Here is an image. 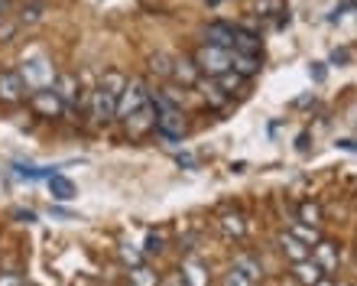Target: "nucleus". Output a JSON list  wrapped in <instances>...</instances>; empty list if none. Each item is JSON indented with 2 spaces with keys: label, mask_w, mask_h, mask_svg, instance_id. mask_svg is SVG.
Segmentation results:
<instances>
[{
  "label": "nucleus",
  "mask_w": 357,
  "mask_h": 286,
  "mask_svg": "<svg viewBox=\"0 0 357 286\" xmlns=\"http://www.w3.org/2000/svg\"><path fill=\"white\" fill-rule=\"evenodd\" d=\"M123 85H127V78H123L121 72H107V75L101 78V85L94 88V95H91V114H94V121L107 124L111 117H117V101H121Z\"/></svg>",
  "instance_id": "f257e3e1"
},
{
  "label": "nucleus",
  "mask_w": 357,
  "mask_h": 286,
  "mask_svg": "<svg viewBox=\"0 0 357 286\" xmlns=\"http://www.w3.org/2000/svg\"><path fill=\"white\" fill-rule=\"evenodd\" d=\"M231 62H234V49H225V46H211V43H205V46L195 52V66L198 72H205V75H225V72H231Z\"/></svg>",
  "instance_id": "f03ea898"
},
{
  "label": "nucleus",
  "mask_w": 357,
  "mask_h": 286,
  "mask_svg": "<svg viewBox=\"0 0 357 286\" xmlns=\"http://www.w3.org/2000/svg\"><path fill=\"white\" fill-rule=\"evenodd\" d=\"M146 101H150L146 85H143V82H127L121 91V101H117V117H130L133 111H140Z\"/></svg>",
  "instance_id": "7ed1b4c3"
},
{
  "label": "nucleus",
  "mask_w": 357,
  "mask_h": 286,
  "mask_svg": "<svg viewBox=\"0 0 357 286\" xmlns=\"http://www.w3.org/2000/svg\"><path fill=\"white\" fill-rule=\"evenodd\" d=\"M29 107H33L39 117H59L66 111L62 98L56 95V88H36V91L29 95Z\"/></svg>",
  "instance_id": "20e7f679"
},
{
  "label": "nucleus",
  "mask_w": 357,
  "mask_h": 286,
  "mask_svg": "<svg viewBox=\"0 0 357 286\" xmlns=\"http://www.w3.org/2000/svg\"><path fill=\"white\" fill-rule=\"evenodd\" d=\"M20 75H23V82H26V88H52V82H56V75H52V66L49 62H43V59H36V62H26V66L20 68Z\"/></svg>",
  "instance_id": "39448f33"
},
{
  "label": "nucleus",
  "mask_w": 357,
  "mask_h": 286,
  "mask_svg": "<svg viewBox=\"0 0 357 286\" xmlns=\"http://www.w3.org/2000/svg\"><path fill=\"white\" fill-rule=\"evenodd\" d=\"M156 130H160L166 140H182V134H185V117L178 114L176 107H162L160 114H156Z\"/></svg>",
  "instance_id": "423d86ee"
},
{
  "label": "nucleus",
  "mask_w": 357,
  "mask_h": 286,
  "mask_svg": "<svg viewBox=\"0 0 357 286\" xmlns=\"http://www.w3.org/2000/svg\"><path fill=\"white\" fill-rule=\"evenodd\" d=\"M26 95V82L20 72H0V101L3 105H17Z\"/></svg>",
  "instance_id": "0eeeda50"
},
{
  "label": "nucleus",
  "mask_w": 357,
  "mask_h": 286,
  "mask_svg": "<svg viewBox=\"0 0 357 286\" xmlns=\"http://www.w3.org/2000/svg\"><path fill=\"white\" fill-rule=\"evenodd\" d=\"M123 121H127V130H130L133 137H140V134H146L150 127H156V105H153V95L140 111H133V114L123 117Z\"/></svg>",
  "instance_id": "6e6552de"
},
{
  "label": "nucleus",
  "mask_w": 357,
  "mask_h": 286,
  "mask_svg": "<svg viewBox=\"0 0 357 286\" xmlns=\"http://www.w3.org/2000/svg\"><path fill=\"white\" fill-rule=\"evenodd\" d=\"M52 88H56V95L62 98V105H66V111H72V107L78 105V78H75V75H68V72H62V75H56Z\"/></svg>",
  "instance_id": "1a4fd4ad"
},
{
  "label": "nucleus",
  "mask_w": 357,
  "mask_h": 286,
  "mask_svg": "<svg viewBox=\"0 0 357 286\" xmlns=\"http://www.w3.org/2000/svg\"><path fill=\"white\" fill-rule=\"evenodd\" d=\"M205 43L234 49V27H227V23H208L205 27Z\"/></svg>",
  "instance_id": "9d476101"
},
{
  "label": "nucleus",
  "mask_w": 357,
  "mask_h": 286,
  "mask_svg": "<svg viewBox=\"0 0 357 286\" xmlns=\"http://www.w3.org/2000/svg\"><path fill=\"white\" fill-rule=\"evenodd\" d=\"M234 52H247V56H260V36L250 29L234 27Z\"/></svg>",
  "instance_id": "9b49d317"
},
{
  "label": "nucleus",
  "mask_w": 357,
  "mask_h": 286,
  "mask_svg": "<svg viewBox=\"0 0 357 286\" xmlns=\"http://www.w3.org/2000/svg\"><path fill=\"white\" fill-rule=\"evenodd\" d=\"M280 244H282V254H289L292 264H299V260H309L312 257V248H309V244H302L296 234H282Z\"/></svg>",
  "instance_id": "f8f14e48"
},
{
  "label": "nucleus",
  "mask_w": 357,
  "mask_h": 286,
  "mask_svg": "<svg viewBox=\"0 0 357 286\" xmlns=\"http://www.w3.org/2000/svg\"><path fill=\"white\" fill-rule=\"evenodd\" d=\"M292 273H296V280H299L302 286H319L321 283V267H319V264H312V257L309 260H299Z\"/></svg>",
  "instance_id": "ddd939ff"
},
{
  "label": "nucleus",
  "mask_w": 357,
  "mask_h": 286,
  "mask_svg": "<svg viewBox=\"0 0 357 286\" xmlns=\"http://www.w3.org/2000/svg\"><path fill=\"white\" fill-rule=\"evenodd\" d=\"M315 260H319L321 273H325V270H335L338 267V248L328 244V241H319V244H315Z\"/></svg>",
  "instance_id": "4468645a"
},
{
  "label": "nucleus",
  "mask_w": 357,
  "mask_h": 286,
  "mask_svg": "<svg viewBox=\"0 0 357 286\" xmlns=\"http://www.w3.org/2000/svg\"><path fill=\"white\" fill-rule=\"evenodd\" d=\"M231 68H234L241 78H250L260 72V56H247V52H234V62H231Z\"/></svg>",
  "instance_id": "2eb2a0df"
},
{
  "label": "nucleus",
  "mask_w": 357,
  "mask_h": 286,
  "mask_svg": "<svg viewBox=\"0 0 357 286\" xmlns=\"http://www.w3.org/2000/svg\"><path fill=\"white\" fill-rule=\"evenodd\" d=\"M49 192H52V199H59V202L75 199V186H72V179H66V176H49Z\"/></svg>",
  "instance_id": "dca6fc26"
},
{
  "label": "nucleus",
  "mask_w": 357,
  "mask_h": 286,
  "mask_svg": "<svg viewBox=\"0 0 357 286\" xmlns=\"http://www.w3.org/2000/svg\"><path fill=\"white\" fill-rule=\"evenodd\" d=\"M292 234H296V238L302 241V244H319V228H312V225H305V221H302V225H292Z\"/></svg>",
  "instance_id": "f3484780"
},
{
  "label": "nucleus",
  "mask_w": 357,
  "mask_h": 286,
  "mask_svg": "<svg viewBox=\"0 0 357 286\" xmlns=\"http://www.w3.org/2000/svg\"><path fill=\"white\" fill-rule=\"evenodd\" d=\"M182 277L188 280V286H208V273H205V267H198V264H185Z\"/></svg>",
  "instance_id": "a211bd4d"
},
{
  "label": "nucleus",
  "mask_w": 357,
  "mask_h": 286,
  "mask_svg": "<svg viewBox=\"0 0 357 286\" xmlns=\"http://www.w3.org/2000/svg\"><path fill=\"white\" fill-rule=\"evenodd\" d=\"M172 75L182 78L185 85H192V82H198V66L192 68V62H176V68H172Z\"/></svg>",
  "instance_id": "6ab92c4d"
},
{
  "label": "nucleus",
  "mask_w": 357,
  "mask_h": 286,
  "mask_svg": "<svg viewBox=\"0 0 357 286\" xmlns=\"http://www.w3.org/2000/svg\"><path fill=\"white\" fill-rule=\"evenodd\" d=\"M299 215H302V221H305V225H312V228H319V225H321V209H319V205H312V202H305V205H302Z\"/></svg>",
  "instance_id": "aec40b11"
},
{
  "label": "nucleus",
  "mask_w": 357,
  "mask_h": 286,
  "mask_svg": "<svg viewBox=\"0 0 357 286\" xmlns=\"http://www.w3.org/2000/svg\"><path fill=\"white\" fill-rule=\"evenodd\" d=\"M130 280H133V286H156L160 280H156V273H150L146 267H137L130 273Z\"/></svg>",
  "instance_id": "412c9836"
},
{
  "label": "nucleus",
  "mask_w": 357,
  "mask_h": 286,
  "mask_svg": "<svg viewBox=\"0 0 357 286\" xmlns=\"http://www.w3.org/2000/svg\"><path fill=\"white\" fill-rule=\"evenodd\" d=\"M234 267H237V270H244V273H247L250 280H257L260 273H264V270H260V264H254L250 257H237V260H234Z\"/></svg>",
  "instance_id": "4be33fe9"
},
{
  "label": "nucleus",
  "mask_w": 357,
  "mask_h": 286,
  "mask_svg": "<svg viewBox=\"0 0 357 286\" xmlns=\"http://www.w3.org/2000/svg\"><path fill=\"white\" fill-rule=\"evenodd\" d=\"M250 283H254V280H250V277H247V273H244V270H231V273H227V280H225V286H250Z\"/></svg>",
  "instance_id": "5701e85b"
},
{
  "label": "nucleus",
  "mask_w": 357,
  "mask_h": 286,
  "mask_svg": "<svg viewBox=\"0 0 357 286\" xmlns=\"http://www.w3.org/2000/svg\"><path fill=\"white\" fill-rule=\"evenodd\" d=\"M153 72H160V75H172V66L166 56H153Z\"/></svg>",
  "instance_id": "b1692460"
},
{
  "label": "nucleus",
  "mask_w": 357,
  "mask_h": 286,
  "mask_svg": "<svg viewBox=\"0 0 357 286\" xmlns=\"http://www.w3.org/2000/svg\"><path fill=\"white\" fill-rule=\"evenodd\" d=\"M282 7V0H257V13H273V10H280Z\"/></svg>",
  "instance_id": "393cba45"
},
{
  "label": "nucleus",
  "mask_w": 357,
  "mask_h": 286,
  "mask_svg": "<svg viewBox=\"0 0 357 286\" xmlns=\"http://www.w3.org/2000/svg\"><path fill=\"white\" fill-rule=\"evenodd\" d=\"M225 231H234V234H244V225H241V218H225Z\"/></svg>",
  "instance_id": "a878e982"
},
{
  "label": "nucleus",
  "mask_w": 357,
  "mask_h": 286,
  "mask_svg": "<svg viewBox=\"0 0 357 286\" xmlns=\"http://www.w3.org/2000/svg\"><path fill=\"white\" fill-rule=\"evenodd\" d=\"M0 286H23V280L17 273H0Z\"/></svg>",
  "instance_id": "bb28decb"
},
{
  "label": "nucleus",
  "mask_w": 357,
  "mask_h": 286,
  "mask_svg": "<svg viewBox=\"0 0 357 286\" xmlns=\"http://www.w3.org/2000/svg\"><path fill=\"white\" fill-rule=\"evenodd\" d=\"M3 10H7V0H0V13H3Z\"/></svg>",
  "instance_id": "cd10ccee"
},
{
  "label": "nucleus",
  "mask_w": 357,
  "mask_h": 286,
  "mask_svg": "<svg viewBox=\"0 0 357 286\" xmlns=\"http://www.w3.org/2000/svg\"><path fill=\"white\" fill-rule=\"evenodd\" d=\"M211 3H218V0H211Z\"/></svg>",
  "instance_id": "c85d7f7f"
}]
</instances>
